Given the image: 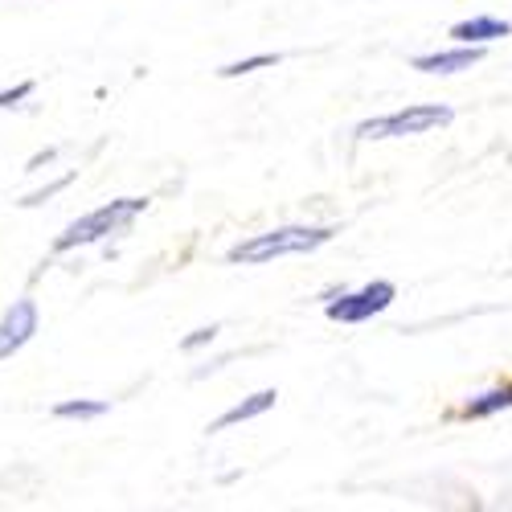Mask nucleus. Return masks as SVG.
Wrapping results in <instances>:
<instances>
[{"mask_svg":"<svg viewBox=\"0 0 512 512\" xmlns=\"http://www.w3.org/2000/svg\"><path fill=\"white\" fill-rule=\"evenodd\" d=\"M29 95H33V82H17V87L0 91V107H17V103H25Z\"/></svg>","mask_w":512,"mask_h":512,"instance_id":"nucleus-13","label":"nucleus"},{"mask_svg":"<svg viewBox=\"0 0 512 512\" xmlns=\"http://www.w3.org/2000/svg\"><path fill=\"white\" fill-rule=\"evenodd\" d=\"M54 414L58 418H103L107 414V402L103 398H70V402H58Z\"/></svg>","mask_w":512,"mask_h":512,"instance_id":"nucleus-9","label":"nucleus"},{"mask_svg":"<svg viewBox=\"0 0 512 512\" xmlns=\"http://www.w3.org/2000/svg\"><path fill=\"white\" fill-rule=\"evenodd\" d=\"M148 209V197H115L91 213H82L78 222H70L58 238H54V250L66 254V250H78V246H91V242H103L107 234L123 230V226H132L140 213Z\"/></svg>","mask_w":512,"mask_h":512,"instance_id":"nucleus-2","label":"nucleus"},{"mask_svg":"<svg viewBox=\"0 0 512 512\" xmlns=\"http://www.w3.org/2000/svg\"><path fill=\"white\" fill-rule=\"evenodd\" d=\"M484 58V46H455V50H435V54H418L410 66L422 74H459L472 70Z\"/></svg>","mask_w":512,"mask_h":512,"instance_id":"nucleus-6","label":"nucleus"},{"mask_svg":"<svg viewBox=\"0 0 512 512\" xmlns=\"http://www.w3.org/2000/svg\"><path fill=\"white\" fill-rule=\"evenodd\" d=\"M37 332V304L33 300H17L5 316H0V361L17 357Z\"/></svg>","mask_w":512,"mask_h":512,"instance_id":"nucleus-5","label":"nucleus"},{"mask_svg":"<svg viewBox=\"0 0 512 512\" xmlns=\"http://www.w3.org/2000/svg\"><path fill=\"white\" fill-rule=\"evenodd\" d=\"M70 181H74V173H66V177H58L54 185H46V189H37V193H29V197H21L17 205H21V209H37V205H46V201H50L54 193H62V189H66Z\"/></svg>","mask_w":512,"mask_h":512,"instance_id":"nucleus-12","label":"nucleus"},{"mask_svg":"<svg viewBox=\"0 0 512 512\" xmlns=\"http://www.w3.org/2000/svg\"><path fill=\"white\" fill-rule=\"evenodd\" d=\"M508 406H512V390H492V394H480L467 402V418H484V414H496Z\"/></svg>","mask_w":512,"mask_h":512,"instance_id":"nucleus-10","label":"nucleus"},{"mask_svg":"<svg viewBox=\"0 0 512 512\" xmlns=\"http://www.w3.org/2000/svg\"><path fill=\"white\" fill-rule=\"evenodd\" d=\"M394 300H398V287H394L390 279H373V283H365L361 291H349V295H340V300H328V320L365 324V320H373L377 312H386Z\"/></svg>","mask_w":512,"mask_h":512,"instance_id":"nucleus-4","label":"nucleus"},{"mask_svg":"<svg viewBox=\"0 0 512 512\" xmlns=\"http://www.w3.org/2000/svg\"><path fill=\"white\" fill-rule=\"evenodd\" d=\"M451 119H455V111L447 103H410L394 115L365 119L357 127V140H406V136L431 132V127H447Z\"/></svg>","mask_w":512,"mask_h":512,"instance_id":"nucleus-3","label":"nucleus"},{"mask_svg":"<svg viewBox=\"0 0 512 512\" xmlns=\"http://www.w3.org/2000/svg\"><path fill=\"white\" fill-rule=\"evenodd\" d=\"M275 390H259V394H250V398H242L238 406H230L222 418H213L209 422V435H218V431H230V426H238V422H250V418H259V414H267L271 406H275Z\"/></svg>","mask_w":512,"mask_h":512,"instance_id":"nucleus-8","label":"nucleus"},{"mask_svg":"<svg viewBox=\"0 0 512 512\" xmlns=\"http://www.w3.org/2000/svg\"><path fill=\"white\" fill-rule=\"evenodd\" d=\"M328 242H332L328 226H279V230L254 234V238L230 246V263L263 267V263H275V259H291V254H312Z\"/></svg>","mask_w":512,"mask_h":512,"instance_id":"nucleus-1","label":"nucleus"},{"mask_svg":"<svg viewBox=\"0 0 512 512\" xmlns=\"http://www.w3.org/2000/svg\"><path fill=\"white\" fill-rule=\"evenodd\" d=\"M213 336H218V324H209V328H197L193 336H185V340H181V349H185V353H193V349L209 345V340H213Z\"/></svg>","mask_w":512,"mask_h":512,"instance_id":"nucleus-14","label":"nucleus"},{"mask_svg":"<svg viewBox=\"0 0 512 512\" xmlns=\"http://www.w3.org/2000/svg\"><path fill=\"white\" fill-rule=\"evenodd\" d=\"M512 25L500 21V17H467L459 25H451V37L459 41V46H488V41L496 37H508Z\"/></svg>","mask_w":512,"mask_h":512,"instance_id":"nucleus-7","label":"nucleus"},{"mask_svg":"<svg viewBox=\"0 0 512 512\" xmlns=\"http://www.w3.org/2000/svg\"><path fill=\"white\" fill-rule=\"evenodd\" d=\"M275 62H279V54H254V58H242V62L222 66L218 78H242V74H254V70H267V66H275Z\"/></svg>","mask_w":512,"mask_h":512,"instance_id":"nucleus-11","label":"nucleus"}]
</instances>
